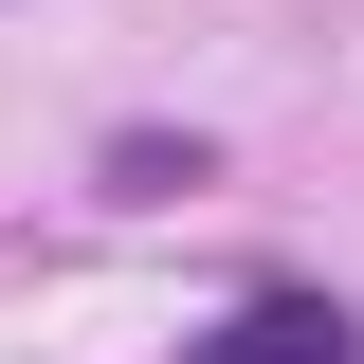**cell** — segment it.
<instances>
[{"label": "cell", "mask_w": 364, "mask_h": 364, "mask_svg": "<svg viewBox=\"0 0 364 364\" xmlns=\"http://www.w3.org/2000/svg\"><path fill=\"white\" fill-rule=\"evenodd\" d=\"M182 364H364V328L328 310V291H255V310H237V328H200Z\"/></svg>", "instance_id": "obj_1"}]
</instances>
